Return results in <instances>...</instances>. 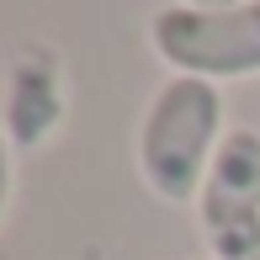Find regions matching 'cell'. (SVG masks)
<instances>
[{"label": "cell", "mask_w": 260, "mask_h": 260, "mask_svg": "<svg viewBox=\"0 0 260 260\" xmlns=\"http://www.w3.org/2000/svg\"><path fill=\"white\" fill-rule=\"evenodd\" d=\"M223 138H229L223 90L212 80L170 75L149 96L144 122H138V175H144L149 197H159L170 207L197 202Z\"/></svg>", "instance_id": "6da1fadb"}, {"label": "cell", "mask_w": 260, "mask_h": 260, "mask_svg": "<svg viewBox=\"0 0 260 260\" xmlns=\"http://www.w3.org/2000/svg\"><path fill=\"white\" fill-rule=\"evenodd\" d=\"M149 48L191 80H255L260 75V0L244 6H159L149 16Z\"/></svg>", "instance_id": "7a4b0ae2"}, {"label": "cell", "mask_w": 260, "mask_h": 260, "mask_svg": "<svg viewBox=\"0 0 260 260\" xmlns=\"http://www.w3.org/2000/svg\"><path fill=\"white\" fill-rule=\"evenodd\" d=\"M191 207L212 260H260V127H229Z\"/></svg>", "instance_id": "3957f363"}, {"label": "cell", "mask_w": 260, "mask_h": 260, "mask_svg": "<svg viewBox=\"0 0 260 260\" xmlns=\"http://www.w3.org/2000/svg\"><path fill=\"white\" fill-rule=\"evenodd\" d=\"M58 122H64V69L48 48H27L11 64L0 127H6L16 154H32L58 133Z\"/></svg>", "instance_id": "277c9868"}, {"label": "cell", "mask_w": 260, "mask_h": 260, "mask_svg": "<svg viewBox=\"0 0 260 260\" xmlns=\"http://www.w3.org/2000/svg\"><path fill=\"white\" fill-rule=\"evenodd\" d=\"M11 159H16V149H11L6 127H0V218H6V207H11Z\"/></svg>", "instance_id": "5b68a950"}, {"label": "cell", "mask_w": 260, "mask_h": 260, "mask_svg": "<svg viewBox=\"0 0 260 260\" xmlns=\"http://www.w3.org/2000/svg\"><path fill=\"white\" fill-rule=\"evenodd\" d=\"M202 260H212V255H202Z\"/></svg>", "instance_id": "8992f818"}]
</instances>
